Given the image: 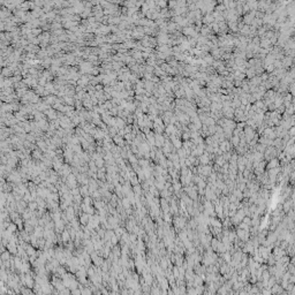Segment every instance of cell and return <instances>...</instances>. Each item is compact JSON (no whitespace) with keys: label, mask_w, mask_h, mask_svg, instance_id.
Segmentation results:
<instances>
[{"label":"cell","mask_w":295,"mask_h":295,"mask_svg":"<svg viewBox=\"0 0 295 295\" xmlns=\"http://www.w3.org/2000/svg\"><path fill=\"white\" fill-rule=\"evenodd\" d=\"M244 133H246V138H247V141H248V142H250V141H251V138L254 137V135H255V133H254V130H253V128L247 127Z\"/></svg>","instance_id":"obj_1"},{"label":"cell","mask_w":295,"mask_h":295,"mask_svg":"<svg viewBox=\"0 0 295 295\" xmlns=\"http://www.w3.org/2000/svg\"><path fill=\"white\" fill-rule=\"evenodd\" d=\"M279 166V160L277 158H272L270 160V163L268 164V170H272V168H275Z\"/></svg>","instance_id":"obj_2"},{"label":"cell","mask_w":295,"mask_h":295,"mask_svg":"<svg viewBox=\"0 0 295 295\" xmlns=\"http://www.w3.org/2000/svg\"><path fill=\"white\" fill-rule=\"evenodd\" d=\"M288 90L292 96H295V81H293V82L288 85Z\"/></svg>","instance_id":"obj_3"}]
</instances>
